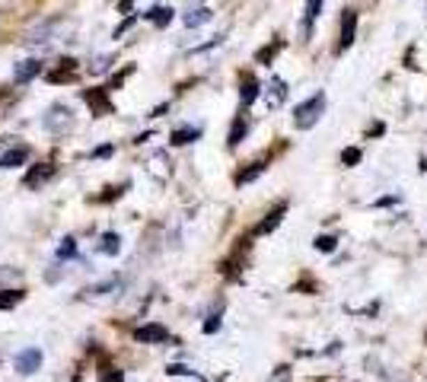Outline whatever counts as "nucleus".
<instances>
[{
	"label": "nucleus",
	"instance_id": "c85d7f7f",
	"mask_svg": "<svg viewBox=\"0 0 427 382\" xmlns=\"http://www.w3.org/2000/svg\"><path fill=\"white\" fill-rule=\"evenodd\" d=\"M398 198L396 195H389V198H380V201H376V207H389V204H396Z\"/></svg>",
	"mask_w": 427,
	"mask_h": 382
},
{
	"label": "nucleus",
	"instance_id": "ddd939ff",
	"mask_svg": "<svg viewBox=\"0 0 427 382\" xmlns=\"http://www.w3.org/2000/svg\"><path fill=\"white\" fill-rule=\"evenodd\" d=\"M249 134V118L246 115H240V118L233 121V127H230V137H226V143L230 147H240V141Z\"/></svg>",
	"mask_w": 427,
	"mask_h": 382
},
{
	"label": "nucleus",
	"instance_id": "f257e3e1",
	"mask_svg": "<svg viewBox=\"0 0 427 382\" xmlns=\"http://www.w3.org/2000/svg\"><path fill=\"white\" fill-rule=\"evenodd\" d=\"M70 35H74V19L52 16V19H42V23L32 26V29L23 35V42L26 45H48V42H54V38L70 42Z\"/></svg>",
	"mask_w": 427,
	"mask_h": 382
},
{
	"label": "nucleus",
	"instance_id": "dca6fc26",
	"mask_svg": "<svg viewBox=\"0 0 427 382\" xmlns=\"http://www.w3.org/2000/svg\"><path fill=\"white\" fill-rule=\"evenodd\" d=\"M83 99H86V102L93 105V109H96V115H105L109 112V99H105V90H90V93H83Z\"/></svg>",
	"mask_w": 427,
	"mask_h": 382
},
{
	"label": "nucleus",
	"instance_id": "f03ea898",
	"mask_svg": "<svg viewBox=\"0 0 427 382\" xmlns=\"http://www.w3.org/2000/svg\"><path fill=\"white\" fill-rule=\"evenodd\" d=\"M323 112H325V93H316V96H309L306 102L293 109V125L300 131H309V127H316V121L323 118Z\"/></svg>",
	"mask_w": 427,
	"mask_h": 382
},
{
	"label": "nucleus",
	"instance_id": "b1692460",
	"mask_svg": "<svg viewBox=\"0 0 427 382\" xmlns=\"http://www.w3.org/2000/svg\"><path fill=\"white\" fill-rule=\"evenodd\" d=\"M99 382H125V373L115 367H105L102 373H99Z\"/></svg>",
	"mask_w": 427,
	"mask_h": 382
},
{
	"label": "nucleus",
	"instance_id": "6ab92c4d",
	"mask_svg": "<svg viewBox=\"0 0 427 382\" xmlns=\"http://www.w3.org/2000/svg\"><path fill=\"white\" fill-rule=\"evenodd\" d=\"M23 296L26 293L20 290V287H16V290H0V309H13V306H20V303H23Z\"/></svg>",
	"mask_w": 427,
	"mask_h": 382
},
{
	"label": "nucleus",
	"instance_id": "f3484780",
	"mask_svg": "<svg viewBox=\"0 0 427 382\" xmlns=\"http://www.w3.org/2000/svg\"><path fill=\"white\" fill-rule=\"evenodd\" d=\"M265 169H268V163H252L249 169H242V173L236 175V185H249V182H255L258 175L265 173Z\"/></svg>",
	"mask_w": 427,
	"mask_h": 382
},
{
	"label": "nucleus",
	"instance_id": "7ed1b4c3",
	"mask_svg": "<svg viewBox=\"0 0 427 382\" xmlns=\"http://www.w3.org/2000/svg\"><path fill=\"white\" fill-rule=\"evenodd\" d=\"M42 125H45V131L48 134H54V137H61V134H70L74 131V112H70L68 105H52L45 112V118H42Z\"/></svg>",
	"mask_w": 427,
	"mask_h": 382
},
{
	"label": "nucleus",
	"instance_id": "412c9836",
	"mask_svg": "<svg viewBox=\"0 0 427 382\" xmlns=\"http://www.w3.org/2000/svg\"><path fill=\"white\" fill-rule=\"evenodd\" d=\"M70 258H77V242L74 236H64L58 246V262H70Z\"/></svg>",
	"mask_w": 427,
	"mask_h": 382
},
{
	"label": "nucleus",
	"instance_id": "cd10ccee",
	"mask_svg": "<svg viewBox=\"0 0 427 382\" xmlns=\"http://www.w3.org/2000/svg\"><path fill=\"white\" fill-rule=\"evenodd\" d=\"M112 153H115V147L105 143V147H96V150H93V157H112Z\"/></svg>",
	"mask_w": 427,
	"mask_h": 382
},
{
	"label": "nucleus",
	"instance_id": "0eeeda50",
	"mask_svg": "<svg viewBox=\"0 0 427 382\" xmlns=\"http://www.w3.org/2000/svg\"><path fill=\"white\" fill-rule=\"evenodd\" d=\"M38 74H42V61H38V58L20 61V64H16V67H13V83H16V86H23V83L36 80Z\"/></svg>",
	"mask_w": 427,
	"mask_h": 382
},
{
	"label": "nucleus",
	"instance_id": "2eb2a0df",
	"mask_svg": "<svg viewBox=\"0 0 427 382\" xmlns=\"http://www.w3.org/2000/svg\"><path fill=\"white\" fill-rule=\"evenodd\" d=\"M240 99H242V105H252L255 99H258V80L255 77H242V93H240Z\"/></svg>",
	"mask_w": 427,
	"mask_h": 382
},
{
	"label": "nucleus",
	"instance_id": "bb28decb",
	"mask_svg": "<svg viewBox=\"0 0 427 382\" xmlns=\"http://www.w3.org/2000/svg\"><path fill=\"white\" fill-rule=\"evenodd\" d=\"M220 328V315H210L208 322H204V335H214Z\"/></svg>",
	"mask_w": 427,
	"mask_h": 382
},
{
	"label": "nucleus",
	"instance_id": "20e7f679",
	"mask_svg": "<svg viewBox=\"0 0 427 382\" xmlns=\"http://www.w3.org/2000/svg\"><path fill=\"white\" fill-rule=\"evenodd\" d=\"M42 351L38 347H26V351H20L16 353V373L20 376H32V373H38V367H42Z\"/></svg>",
	"mask_w": 427,
	"mask_h": 382
},
{
	"label": "nucleus",
	"instance_id": "c756f323",
	"mask_svg": "<svg viewBox=\"0 0 427 382\" xmlns=\"http://www.w3.org/2000/svg\"><path fill=\"white\" fill-rule=\"evenodd\" d=\"M421 173H427V159H421Z\"/></svg>",
	"mask_w": 427,
	"mask_h": 382
},
{
	"label": "nucleus",
	"instance_id": "6e6552de",
	"mask_svg": "<svg viewBox=\"0 0 427 382\" xmlns=\"http://www.w3.org/2000/svg\"><path fill=\"white\" fill-rule=\"evenodd\" d=\"M54 173H58V169H54L52 163H42V166H32L29 173H26V179H23V185L26 188H42L45 185V182H52L54 179Z\"/></svg>",
	"mask_w": 427,
	"mask_h": 382
},
{
	"label": "nucleus",
	"instance_id": "a878e982",
	"mask_svg": "<svg viewBox=\"0 0 427 382\" xmlns=\"http://www.w3.org/2000/svg\"><path fill=\"white\" fill-rule=\"evenodd\" d=\"M10 280H20V268H0V284H10Z\"/></svg>",
	"mask_w": 427,
	"mask_h": 382
},
{
	"label": "nucleus",
	"instance_id": "a211bd4d",
	"mask_svg": "<svg viewBox=\"0 0 427 382\" xmlns=\"http://www.w3.org/2000/svg\"><path fill=\"white\" fill-rule=\"evenodd\" d=\"M99 252L102 255H118L121 252V236L118 232H105L102 242H99Z\"/></svg>",
	"mask_w": 427,
	"mask_h": 382
},
{
	"label": "nucleus",
	"instance_id": "39448f33",
	"mask_svg": "<svg viewBox=\"0 0 427 382\" xmlns=\"http://www.w3.org/2000/svg\"><path fill=\"white\" fill-rule=\"evenodd\" d=\"M354 35H357V10H345L341 16V38H338V54L348 51L354 45Z\"/></svg>",
	"mask_w": 427,
	"mask_h": 382
},
{
	"label": "nucleus",
	"instance_id": "1a4fd4ad",
	"mask_svg": "<svg viewBox=\"0 0 427 382\" xmlns=\"http://www.w3.org/2000/svg\"><path fill=\"white\" fill-rule=\"evenodd\" d=\"M118 290H121V278H109V280H102V284H93V287H86V290H80V300H102V296L118 293Z\"/></svg>",
	"mask_w": 427,
	"mask_h": 382
},
{
	"label": "nucleus",
	"instance_id": "4468645a",
	"mask_svg": "<svg viewBox=\"0 0 427 382\" xmlns=\"http://www.w3.org/2000/svg\"><path fill=\"white\" fill-rule=\"evenodd\" d=\"M198 137H201V127H176V131H173V137H169V141H173L176 147H185V143L198 141Z\"/></svg>",
	"mask_w": 427,
	"mask_h": 382
},
{
	"label": "nucleus",
	"instance_id": "4be33fe9",
	"mask_svg": "<svg viewBox=\"0 0 427 382\" xmlns=\"http://www.w3.org/2000/svg\"><path fill=\"white\" fill-rule=\"evenodd\" d=\"M147 16H150L157 26H169V23H173V7H153Z\"/></svg>",
	"mask_w": 427,
	"mask_h": 382
},
{
	"label": "nucleus",
	"instance_id": "f8f14e48",
	"mask_svg": "<svg viewBox=\"0 0 427 382\" xmlns=\"http://www.w3.org/2000/svg\"><path fill=\"white\" fill-rule=\"evenodd\" d=\"M284 214H287V204H277V207L268 214V220H262V223L255 226V236H262V232H271L277 223H281V217H284Z\"/></svg>",
	"mask_w": 427,
	"mask_h": 382
},
{
	"label": "nucleus",
	"instance_id": "aec40b11",
	"mask_svg": "<svg viewBox=\"0 0 427 382\" xmlns=\"http://www.w3.org/2000/svg\"><path fill=\"white\" fill-rule=\"evenodd\" d=\"M210 19V10L208 7H198V10H192V13L185 16V29H198V26H204Z\"/></svg>",
	"mask_w": 427,
	"mask_h": 382
},
{
	"label": "nucleus",
	"instance_id": "9b49d317",
	"mask_svg": "<svg viewBox=\"0 0 427 382\" xmlns=\"http://www.w3.org/2000/svg\"><path fill=\"white\" fill-rule=\"evenodd\" d=\"M323 3H325V0H306V13H303V35H313V23L319 19V13H323Z\"/></svg>",
	"mask_w": 427,
	"mask_h": 382
},
{
	"label": "nucleus",
	"instance_id": "393cba45",
	"mask_svg": "<svg viewBox=\"0 0 427 382\" xmlns=\"http://www.w3.org/2000/svg\"><path fill=\"white\" fill-rule=\"evenodd\" d=\"M360 157H364V153H360L357 147H351V150L341 153V163H345V166H357V163H360Z\"/></svg>",
	"mask_w": 427,
	"mask_h": 382
},
{
	"label": "nucleus",
	"instance_id": "423d86ee",
	"mask_svg": "<svg viewBox=\"0 0 427 382\" xmlns=\"http://www.w3.org/2000/svg\"><path fill=\"white\" fill-rule=\"evenodd\" d=\"M134 341L137 344H163V341H169V331L157 322H147L134 331Z\"/></svg>",
	"mask_w": 427,
	"mask_h": 382
},
{
	"label": "nucleus",
	"instance_id": "5701e85b",
	"mask_svg": "<svg viewBox=\"0 0 427 382\" xmlns=\"http://www.w3.org/2000/svg\"><path fill=\"white\" fill-rule=\"evenodd\" d=\"M313 246H316V252H335L338 239H335V236H316Z\"/></svg>",
	"mask_w": 427,
	"mask_h": 382
},
{
	"label": "nucleus",
	"instance_id": "9d476101",
	"mask_svg": "<svg viewBox=\"0 0 427 382\" xmlns=\"http://www.w3.org/2000/svg\"><path fill=\"white\" fill-rule=\"evenodd\" d=\"M26 159H29V147H10L3 157H0V169H16V166H23Z\"/></svg>",
	"mask_w": 427,
	"mask_h": 382
}]
</instances>
